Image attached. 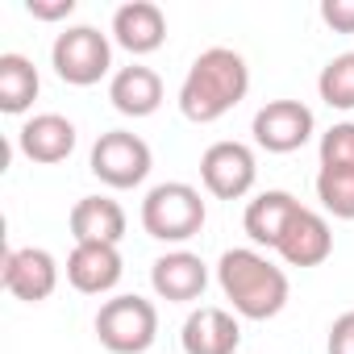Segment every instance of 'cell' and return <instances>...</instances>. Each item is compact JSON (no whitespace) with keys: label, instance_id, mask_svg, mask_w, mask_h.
Returning a JSON list of instances; mask_svg holds the SVG:
<instances>
[{"label":"cell","instance_id":"1","mask_svg":"<svg viewBox=\"0 0 354 354\" xmlns=\"http://www.w3.org/2000/svg\"><path fill=\"white\" fill-rule=\"evenodd\" d=\"M250 92V67L230 46H209L192 59L180 84V113L192 125H213L230 109H238Z\"/></svg>","mask_w":354,"mask_h":354},{"label":"cell","instance_id":"2","mask_svg":"<svg viewBox=\"0 0 354 354\" xmlns=\"http://www.w3.org/2000/svg\"><path fill=\"white\" fill-rule=\"evenodd\" d=\"M217 283H221L225 300L234 304V313L246 317V321H271L288 304V275H283V267H275L267 254H259L250 246H234V250L221 254Z\"/></svg>","mask_w":354,"mask_h":354},{"label":"cell","instance_id":"3","mask_svg":"<svg viewBox=\"0 0 354 354\" xmlns=\"http://www.w3.org/2000/svg\"><path fill=\"white\" fill-rule=\"evenodd\" d=\"M209 221V209H205V196L184 184V180H167V184H154L142 201V230L154 238V242H192Z\"/></svg>","mask_w":354,"mask_h":354},{"label":"cell","instance_id":"4","mask_svg":"<svg viewBox=\"0 0 354 354\" xmlns=\"http://www.w3.org/2000/svg\"><path fill=\"white\" fill-rule=\"evenodd\" d=\"M96 337L109 354H146L158 337V308L146 296H113L96 313Z\"/></svg>","mask_w":354,"mask_h":354},{"label":"cell","instance_id":"5","mask_svg":"<svg viewBox=\"0 0 354 354\" xmlns=\"http://www.w3.org/2000/svg\"><path fill=\"white\" fill-rule=\"evenodd\" d=\"M50 67L71 88H92L113 67V42L96 26H67L50 46Z\"/></svg>","mask_w":354,"mask_h":354},{"label":"cell","instance_id":"6","mask_svg":"<svg viewBox=\"0 0 354 354\" xmlns=\"http://www.w3.org/2000/svg\"><path fill=\"white\" fill-rule=\"evenodd\" d=\"M88 167H92V175H96L100 184L125 192V188L146 184V175H150V167H154V154H150L146 138H138V133H129V129H109V133L96 138Z\"/></svg>","mask_w":354,"mask_h":354},{"label":"cell","instance_id":"7","mask_svg":"<svg viewBox=\"0 0 354 354\" xmlns=\"http://www.w3.org/2000/svg\"><path fill=\"white\" fill-rule=\"evenodd\" d=\"M201 180H205V192L217 196V201H242L254 180H259V158L246 142H213L205 154H201Z\"/></svg>","mask_w":354,"mask_h":354},{"label":"cell","instance_id":"8","mask_svg":"<svg viewBox=\"0 0 354 354\" xmlns=\"http://www.w3.org/2000/svg\"><path fill=\"white\" fill-rule=\"evenodd\" d=\"M0 283H5L9 296L26 304H42L59 288V263L42 246H9L5 259H0Z\"/></svg>","mask_w":354,"mask_h":354},{"label":"cell","instance_id":"9","mask_svg":"<svg viewBox=\"0 0 354 354\" xmlns=\"http://www.w3.org/2000/svg\"><path fill=\"white\" fill-rule=\"evenodd\" d=\"M313 129H317V117H313V109L304 100H267L250 121V133L267 154L300 150L313 138Z\"/></svg>","mask_w":354,"mask_h":354},{"label":"cell","instance_id":"10","mask_svg":"<svg viewBox=\"0 0 354 354\" xmlns=\"http://www.w3.org/2000/svg\"><path fill=\"white\" fill-rule=\"evenodd\" d=\"M150 288H154V296L167 300V304H192V300H201L205 288H209V267H205V259L192 254V250H167V254H158L154 267H150Z\"/></svg>","mask_w":354,"mask_h":354},{"label":"cell","instance_id":"11","mask_svg":"<svg viewBox=\"0 0 354 354\" xmlns=\"http://www.w3.org/2000/svg\"><path fill=\"white\" fill-rule=\"evenodd\" d=\"M75 142H80V133H75V125L63 113H38V117H30L17 129V150L30 162H42V167L67 162L71 150H75Z\"/></svg>","mask_w":354,"mask_h":354},{"label":"cell","instance_id":"12","mask_svg":"<svg viewBox=\"0 0 354 354\" xmlns=\"http://www.w3.org/2000/svg\"><path fill=\"white\" fill-rule=\"evenodd\" d=\"M180 346L184 354H238L242 346V325L230 308H196L188 313L184 329H180Z\"/></svg>","mask_w":354,"mask_h":354},{"label":"cell","instance_id":"13","mask_svg":"<svg viewBox=\"0 0 354 354\" xmlns=\"http://www.w3.org/2000/svg\"><path fill=\"white\" fill-rule=\"evenodd\" d=\"M275 254L288 263V267H321L329 254H333V230L321 213L313 209H300L288 225V234L279 238Z\"/></svg>","mask_w":354,"mask_h":354},{"label":"cell","instance_id":"14","mask_svg":"<svg viewBox=\"0 0 354 354\" xmlns=\"http://www.w3.org/2000/svg\"><path fill=\"white\" fill-rule=\"evenodd\" d=\"M121 250L117 246H75L67 254V283L84 296H109L121 283Z\"/></svg>","mask_w":354,"mask_h":354},{"label":"cell","instance_id":"15","mask_svg":"<svg viewBox=\"0 0 354 354\" xmlns=\"http://www.w3.org/2000/svg\"><path fill=\"white\" fill-rule=\"evenodd\" d=\"M113 42L129 55H154L167 42V17L150 0H129L113 13Z\"/></svg>","mask_w":354,"mask_h":354},{"label":"cell","instance_id":"16","mask_svg":"<svg viewBox=\"0 0 354 354\" xmlns=\"http://www.w3.org/2000/svg\"><path fill=\"white\" fill-rule=\"evenodd\" d=\"M67 225H71L75 246H88V242L92 246H121V238H125V209L117 201H109V196H84V201H75Z\"/></svg>","mask_w":354,"mask_h":354},{"label":"cell","instance_id":"17","mask_svg":"<svg viewBox=\"0 0 354 354\" xmlns=\"http://www.w3.org/2000/svg\"><path fill=\"white\" fill-rule=\"evenodd\" d=\"M300 209H304V205H300L292 192L267 188V192H259V196L246 205L242 230L250 234V242H254V246H267V250H275V246H279V238L288 234V225H292V217H296Z\"/></svg>","mask_w":354,"mask_h":354},{"label":"cell","instance_id":"18","mask_svg":"<svg viewBox=\"0 0 354 354\" xmlns=\"http://www.w3.org/2000/svg\"><path fill=\"white\" fill-rule=\"evenodd\" d=\"M109 100L121 117H154L158 104H162V80L154 67H142V63H129L121 67L113 80H109Z\"/></svg>","mask_w":354,"mask_h":354},{"label":"cell","instance_id":"19","mask_svg":"<svg viewBox=\"0 0 354 354\" xmlns=\"http://www.w3.org/2000/svg\"><path fill=\"white\" fill-rule=\"evenodd\" d=\"M42 92L38 67L26 55H0V113L21 117Z\"/></svg>","mask_w":354,"mask_h":354},{"label":"cell","instance_id":"20","mask_svg":"<svg viewBox=\"0 0 354 354\" xmlns=\"http://www.w3.org/2000/svg\"><path fill=\"white\" fill-rule=\"evenodd\" d=\"M317 201L329 217L354 221V167H321L317 171Z\"/></svg>","mask_w":354,"mask_h":354},{"label":"cell","instance_id":"21","mask_svg":"<svg viewBox=\"0 0 354 354\" xmlns=\"http://www.w3.org/2000/svg\"><path fill=\"white\" fill-rule=\"evenodd\" d=\"M317 92H321V100H325L329 109H342V113L354 109V50H350V55H337V59H329V63L321 67Z\"/></svg>","mask_w":354,"mask_h":354},{"label":"cell","instance_id":"22","mask_svg":"<svg viewBox=\"0 0 354 354\" xmlns=\"http://www.w3.org/2000/svg\"><path fill=\"white\" fill-rule=\"evenodd\" d=\"M321 167H354V121H337L321 133Z\"/></svg>","mask_w":354,"mask_h":354},{"label":"cell","instance_id":"23","mask_svg":"<svg viewBox=\"0 0 354 354\" xmlns=\"http://www.w3.org/2000/svg\"><path fill=\"white\" fill-rule=\"evenodd\" d=\"M321 21L333 34H354V0H321Z\"/></svg>","mask_w":354,"mask_h":354},{"label":"cell","instance_id":"24","mask_svg":"<svg viewBox=\"0 0 354 354\" xmlns=\"http://www.w3.org/2000/svg\"><path fill=\"white\" fill-rule=\"evenodd\" d=\"M325 354H354V308H350V313H342V317L329 325Z\"/></svg>","mask_w":354,"mask_h":354},{"label":"cell","instance_id":"25","mask_svg":"<svg viewBox=\"0 0 354 354\" xmlns=\"http://www.w3.org/2000/svg\"><path fill=\"white\" fill-rule=\"evenodd\" d=\"M30 17H38V21H63V17H71L75 13V0H30Z\"/></svg>","mask_w":354,"mask_h":354}]
</instances>
